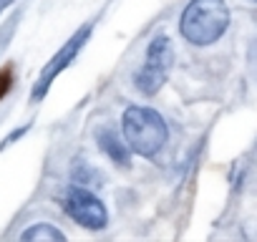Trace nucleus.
I'll list each match as a JSON object with an SVG mask.
<instances>
[{
    "mask_svg": "<svg viewBox=\"0 0 257 242\" xmlns=\"http://www.w3.org/2000/svg\"><path fill=\"white\" fill-rule=\"evenodd\" d=\"M229 26V8L224 0H192L184 8L179 31L194 46H209L224 36Z\"/></svg>",
    "mask_w": 257,
    "mask_h": 242,
    "instance_id": "nucleus-1",
    "label": "nucleus"
},
{
    "mask_svg": "<svg viewBox=\"0 0 257 242\" xmlns=\"http://www.w3.org/2000/svg\"><path fill=\"white\" fill-rule=\"evenodd\" d=\"M121 129L128 149L139 157H154L167 144L164 118L147 106H128L121 118Z\"/></svg>",
    "mask_w": 257,
    "mask_h": 242,
    "instance_id": "nucleus-2",
    "label": "nucleus"
},
{
    "mask_svg": "<svg viewBox=\"0 0 257 242\" xmlns=\"http://www.w3.org/2000/svg\"><path fill=\"white\" fill-rule=\"evenodd\" d=\"M172 61H174L172 41L167 36H157L147 48V58H144L142 71H137V76H134L137 91H142L144 96L159 93V88L164 86V81L172 71Z\"/></svg>",
    "mask_w": 257,
    "mask_h": 242,
    "instance_id": "nucleus-3",
    "label": "nucleus"
},
{
    "mask_svg": "<svg viewBox=\"0 0 257 242\" xmlns=\"http://www.w3.org/2000/svg\"><path fill=\"white\" fill-rule=\"evenodd\" d=\"M63 209L73 222H78L86 229H103L108 224V212H106L103 202L81 184H73L66 189Z\"/></svg>",
    "mask_w": 257,
    "mask_h": 242,
    "instance_id": "nucleus-4",
    "label": "nucleus"
},
{
    "mask_svg": "<svg viewBox=\"0 0 257 242\" xmlns=\"http://www.w3.org/2000/svg\"><path fill=\"white\" fill-rule=\"evenodd\" d=\"M88 36H91V26H83L78 33H73L71 38H68V43L46 63V68L41 71V76H38V81H36V88H33V93H31V98L33 101H41L43 96H46V91L51 88V83L58 78V73H63L66 68H68V63L78 56V51L83 48V43L88 41Z\"/></svg>",
    "mask_w": 257,
    "mask_h": 242,
    "instance_id": "nucleus-5",
    "label": "nucleus"
},
{
    "mask_svg": "<svg viewBox=\"0 0 257 242\" xmlns=\"http://www.w3.org/2000/svg\"><path fill=\"white\" fill-rule=\"evenodd\" d=\"M96 139H98V147L108 154V159L113 162V164H121V167H128V144H123L121 139H118V134L113 132V129H108V127H103L98 134H96Z\"/></svg>",
    "mask_w": 257,
    "mask_h": 242,
    "instance_id": "nucleus-6",
    "label": "nucleus"
},
{
    "mask_svg": "<svg viewBox=\"0 0 257 242\" xmlns=\"http://www.w3.org/2000/svg\"><path fill=\"white\" fill-rule=\"evenodd\" d=\"M21 237H23V239H31V242H36V239L61 242V239H63V232H61L58 227H53V224H33V227H28Z\"/></svg>",
    "mask_w": 257,
    "mask_h": 242,
    "instance_id": "nucleus-7",
    "label": "nucleus"
},
{
    "mask_svg": "<svg viewBox=\"0 0 257 242\" xmlns=\"http://www.w3.org/2000/svg\"><path fill=\"white\" fill-rule=\"evenodd\" d=\"M11 86H13V68L6 66L3 71H0V101L6 98V93L11 91Z\"/></svg>",
    "mask_w": 257,
    "mask_h": 242,
    "instance_id": "nucleus-8",
    "label": "nucleus"
},
{
    "mask_svg": "<svg viewBox=\"0 0 257 242\" xmlns=\"http://www.w3.org/2000/svg\"><path fill=\"white\" fill-rule=\"evenodd\" d=\"M11 3H13V0H0V13H3V11H6Z\"/></svg>",
    "mask_w": 257,
    "mask_h": 242,
    "instance_id": "nucleus-9",
    "label": "nucleus"
},
{
    "mask_svg": "<svg viewBox=\"0 0 257 242\" xmlns=\"http://www.w3.org/2000/svg\"><path fill=\"white\" fill-rule=\"evenodd\" d=\"M254 3H257V0H254Z\"/></svg>",
    "mask_w": 257,
    "mask_h": 242,
    "instance_id": "nucleus-10",
    "label": "nucleus"
}]
</instances>
